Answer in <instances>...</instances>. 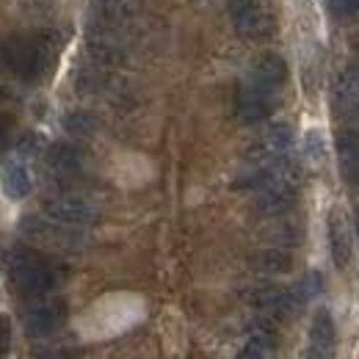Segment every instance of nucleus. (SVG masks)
<instances>
[{"instance_id":"1","label":"nucleus","mask_w":359,"mask_h":359,"mask_svg":"<svg viewBox=\"0 0 359 359\" xmlns=\"http://www.w3.org/2000/svg\"><path fill=\"white\" fill-rule=\"evenodd\" d=\"M58 47H61V39L55 31H39L31 36H11L3 45V58L22 81L36 83L53 69Z\"/></svg>"},{"instance_id":"2","label":"nucleus","mask_w":359,"mask_h":359,"mask_svg":"<svg viewBox=\"0 0 359 359\" xmlns=\"http://www.w3.org/2000/svg\"><path fill=\"white\" fill-rule=\"evenodd\" d=\"M8 273H11L14 285L22 293H31V296L53 293L64 282V271L58 269L55 263H47L45 257H39L36 252H28V249H17L11 255Z\"/></svg>"},{"instance_id":"3","label":"nucleus","mask_w":359,"mask_h":359,"mask_svg":"<svg viewBox=\"0 0 359 359\" xmlns=\"http://www.w3.org/2000/svg\"><path fill=\"white\" fill-rule=\"evenodd\" d=\"M229 14L246 39H266L273 31V14L266 0H229Z\"/></svg>"},{"instance_id":"4","label":"nucleus","mask_w":359,"mask_h":359,"mask_svg":"<svg viewBox=\"0 0 359 359\" xmlns=\"http://www.w3.org/2000/svg\"><path fill=\"white\" fill-rule=\"evenodd\" d=\"M45 213L67 226H86L91 222H97V210L94 205L86 202L83 196H72V194H55L45 199Z\"/></svg>"},{"instance_id":"5","label":"nucleus","mask_w":359,"mask_h":359,"mask_svg":"<svg viewBox=\"0 0 359 359\" xmlns=\"http://www.w3.org/2000/svg\"><path fill=\"white\" fill-rule=\"evenodd\" d=\"M334 351H337V329H334L332 313L326 307H318L310 323L304 359H334Z\"/></svg>"},{"instance_id":"6","label":"nucleus","mask_w":359,"mask_h":359,"mask_svg":"<svg viewBox=\"0 0 359 359\" xmlns=\"http://www.w3.org/2000/svg\"><path fill=\"white\" fill-rule=\"evenodd\" d=\"M64 320H67V304L61 299H45L25 310V329L34 337L53 334Z\"/></svg>"},{"instance_id":"7","label":"nucleus","mask_w":359,"mask_h":359,"mask_svg":"<svg viewBox=\"0 0 359 359\" xmlns=\"http://www.w3.org/2000/svg\"><path fill=\"white\" fill-rule=\"evenodd\" d=\"M285 81H287V64H285V58L276 55V53H266V55L255 64V69H252L246 86L276 97V94L282 91V86H285Z\"/></svg>"},{"instance_id":"8","label":"nucleus","mask_w":359,"mask_h":359,"mask_svg":"<svg viewBox=\"0 0 359 359\" xmlns=\"http://www.w3.org/2000/svg\"><path fill=\"white\" fill-rule=\"evenodd\" d=\"M329 249H332V260L337 269H346L351 263V252H354L351 226L337 208L329 213Z\"/></svg>"},{"instance_id":"9","label":"nucleus","mask_w":359,"mask_h":359,"mask_svg":"<svg viewBox=\"0 0 359 359\" xmlns=\"http://www.w3.org/2000/svg\"><path fill=\"white\" fill-rule=\"evenodd\" d=\"M273 100L271 94L252 89V86H243L241 97H238V116L246 122V125H257L263 119H269L271 111H273Z\"/></svg>"},{"instance_id":"10","label":"nucleus","mask_w":359,"mask_h":359,"mask_svg":"<svg viewBox=\"0 0 359 359\" xmlns=\"http://www.w3.org/2000/svg\"><path fill=\"white\" fill-rule=\"evenodd\" d=\"M293 128L287 122H273L266 135H263V147H260V163H269L276 158H285L293 149Z\"/></svg>"},{"instance_id":"11","label":"nucleus","mask_w":359,"mask_h":359,"mask_svg":"<svg viewBox=\"0 0 359 359\" xmlns=\"http://www.w3.org/2000/svg\"><path fill=\"white\" fill-rule=\"evenodd\" d=\"M337 158H340L343 177L359 188V133L354 130L337 133Z\"/></svg>"},{"instance_id":"12","label":"nucleus","mask_w":359,"mask_h":359,"mask_svg":"<svg viewBox=\"0 0 359 359\" xmlns=\"http://www.w3.org/2000/svg\"><path fill=\"white\" fill-rule=\"evenodd\" d=\"M47 166L61 177H72L83 169V155L72 144H53L47 152Z\"/></svg>"},{"instance_id":"13","label":"nucleus","mask_w":359,"mask_h":359,"mask_svg":"<svg viewBox=\"0 0 359 359\" xmlns=\"http://www.w3.org/2000/svg\"><path fill=\"white\" fill-rule=\"evenodd\" d=\"M89 53L100 61V64H119L125 50L119 45V39L111 34V31H100V28H91L89 31Z\"/></svg>"},{"instance_id":"14","label":"nucleus","mask_w":359,"mask_h":359,"mask_svg":"<svg viewBox=\"0 0 359 359\" xmlns=\"http://www.w3.org/2000/svg\"><path fill=\"white\" fill-rule=\"evenodd\" d=\"M334 100L346 111H357L359 108V64L346 67L337 75V81H334Z\"/></svg>"},{"instance_id":"15","label":"nucleus","mask_w":359,"mask_h":359,"mask_svg":"<svg viewBox=\"0 0 359 359\" xmlns=\"http://www.w3.org/2000/svg\"><path fill=\"white\" fill-rule=\"evenodd\" d=\"M3 194L8 199H25L31 194V177H28V169L22 163H8L6 172H3Z\"/></svg>"},{"instance_id":"16","label":"nucleus","mask_w":359,"mask_h":359,"mask_svg":"<svg viewBox=\"0 0 359 359\" xmlns=\"http://www.w3.org/2000/svg\"><path fill=\"white\" fill-rule=\"evenodd\" d=\"M252 266L260 271V273L276 276V273H287V271L293 269V257L285 249H263V252H257L252 257Z\"/></svg>"},{"instance_id":"17","label":"nucleus","mask_w":359,"mask_h":359,"mask_svg":"<svg viewBox=\"0 0 359 359\" xmlns=\"http://www.w3.org/2000/svg\"><path fill=\"white\" fill-rule=\"evenodd\" d=\"M97 6L102 11V17H108L116 25H125V22L135 20V11H138L135 0H97Z\"/></svg>"},{"instance_id":"18","label":"nucleus","mask_w":359,"mask_h":359,"mask_svg":"<svg viewBox=\"0 0 359 359\" xmlns=\"http://www.w3.org/2000/svg\"><path fill=\"white\" fill-rule=\"evenodd\" d=\"M269 354H271L269 334H252V337L243 343L238 359H269Z\"/></svg>"},{"instance_id":"19","label":"nucleus","mask_w":359,"mask_h":359,"mask_svg":"<svg viewBox=\"0 0 359 359\" xmlns=\"http://www.w3.org/2000/svg\"><path fill=\"white\" fill-rule=\"evenodd\" d=\"M64 128L75 135H89L97 128V122H94V116L86 114V111H72V114H67Z\"/></svg>"},{"instance_id":"20","label":"nucleus","mask_w":359,"mask_h":359,"mask_svg":"<svg viewBox=\"0 0 359 359\" xmlns=\"http://www.w3.org/2000/svg\"><path fill=\"white\" fill-rule=\"evenodd\" d=\"M304 152H307V158H310L313 163H320V161H323L326 149H323V135H320V130H310V133L304 135Z\"/></svg>"},{"instance_id":"21","label":"nucleus","mask_w":359,"mask_h":359,"mask_svg":"<svg viewBox=\"0 0 359 359\" xmlns=\"http://www.w3.org/2000/svg\"><path fill=\"white\" fill-rule=\"evenodd\" d=\"M11 346V326H8V318L0 315V354H6Z\"/></svg>"},{"instance_id":"22","label":"nucleus","mask_w":359,"mask_h":359,"mask_svg":"<svg viewBox=\"0 0 359 359\" xmlns=\"http://www.w3.org/2000/svg\"><path fill=\"white\" fill-rule=\"evenodd\" d=\"M337 14H354L359 11V0H329Z\"/></svg>"},{"instance_id":"23","label":"nucleus","mask_w":359,"mask_h":359,"mask_svg":"<svg viewBox=\"0 0 359 359\" xmlns=\"http://www.w3.org/2000/svg\"><path fill=\"white\" fill-rule=\"evenodd\" d=\"M6 130H8V125H6V119L0 116V144H3V138H6Z\"/></svg>"}]
</instances>
